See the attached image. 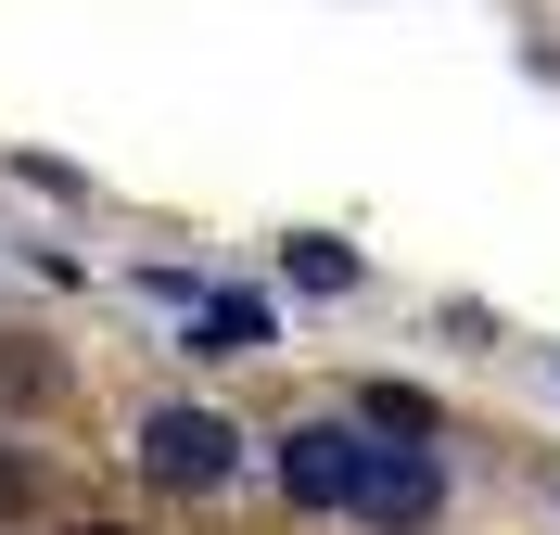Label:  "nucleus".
Wrapping results in <instances>:
<instances>
[{
    "mask_svg": "<svg viewBox=\"0 0 560 535\" xmlns=\"http://www.w3.org/2000/svg\"><path fill=\"white\" fill-rule=\"evenodd\" d=\"M433 498H446V460H433V446H420V433H395V446H370V460H357V523H383V535H420L433 523Z\"/></svg>",
    "mask_w": 560,
    "mask_h": 535,
    "instance_id": "nucleus-1",
    "label": "nucleus"
},
{
    "mask_svg": "<svg viewBox=\"0 0 560 535\" xmlns=\"http://www.w3.org/2000/svg\"><path fill=\"white\" fill-rule=\"evenodd\" d=\"M230 460H243V433L217 421V408H153L140 421V472L153 485H230Z\"/></svg>",
    "mask_w": 560,
    "mask_h": 535,
    "instance_id": "nucleus-2",
    "label": "nucleus"
},
{
    "mask_svg": "<svg viewBox=\"0 0 560 535\" xmlns=\"http://www.w3.org/2000/svg\"><path fill=\"white\" fill-rule=\"evenodd\" d=\"M357 460H370L357 421H293V433H280V498H293V510H345L357 498Z\"/></svg>",
    "mask_w": 560,
    "mask_h": 535,
    "instance_id": "nucleus-3",
    "label": "nucleus"
},
{
    "mask_svg": "<svg viewBox=\"0 0 560 535\" xmlns=\"http://www.w3.org/2000/svg\"><path fill=\"white\" fill-rule=\"evenodd\" d=\"M268 345V293H205L191 306V357H255Z\"/></svg>",
    "mask_w": 560,
    "mask_h": 535,
    "instance_id": "nucleus-4",
    "label": "nucleus"
},
{
    "mask_svg": "<svg viewBox=\"0 0 560 535\" xmlns=\"http://www.w3.org/2000/svg\"><path fill=\"white\" fill-rule=\"evenodd\" d=\"M357 421H383V433H420V446H433V408H420L408 383H370V395H357Z\"/></svg>",
    "mask_w": 560,
    "mask_h": 535,
    "instance_id": "nucleus-5",
    "label": "nucleus"
},
{
    "mask_svg": "<svg viewBox=\"0 0 560 535\" xmlns=\"http://www.w3.org/2000/svg\"><path fill=\"white\" fill-rule=\"evenodd\" d=\"M38 395H51V357H38V345H0V408H38Z\"/></svg>",
    "mask_w": 560,
    "mask_h": 535,
    "instance_id": "nucleus-6",
    "label": "nucleus"
},
{
    "mask_svg": "<svg viewBox=\"0 0 560 535\" xmlns=\"http://www.w3.org/2000/svg\"><path fill=\"white\" fill-rule=\"evenodd\" d=\"M293 281H306V293H345L357 255H345V243H293Z\"/></svg>",
    "mask_w": 560,
    "mask_h": 535,
    "instance_id": "nucleus-7",
    "label": "nucleus"
},
{
    "mask_svg": "<svg viewBox=\"0 0 560 535\" xmlns=\"http://www.w3.org/2000/svg\"><path fill=\"white\" fill-rule=\"evenodd\" d=\"M13 498H26V472H13V460H0V510H13Z\"/></svg>",
    "mask_w": 560,
    "mask_h": 535,
    "instance_id": "nucleus-8",
    "label": "nucleus"
},
{
    "mask_svg": "<svg viewBox=\"0 0 560 535\" xmlns=\"http://www.w3.org/2000/svg\"><path fill=\"white\" fill-rule=\"evenodd\" d=\"M77 535H115V523H77Z\"/></svg>",
    "mask_w": 560,
    "mask_h": 535,
    "instance_id": "nucleus-9",
    "label": "nucleus"
}]
</instances>
